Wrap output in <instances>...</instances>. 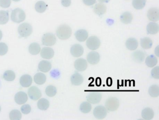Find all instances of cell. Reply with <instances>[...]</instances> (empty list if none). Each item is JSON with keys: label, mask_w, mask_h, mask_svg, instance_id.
I'll list each match as a JSON object with an SVG mask.
<instances>
[{"label": "cell", "mask_w": 159, "mask_h": 120, "mask_svg": "<svg viewBox=\"0 0 159 120\" xmlns=\"http://www.w3.org/2000/svg\"><path fill=\"white\" fill-rule=\"evenodd\" d=\"M72 30L71 28L68 25H61L57 30V36L60 39H68L70 38Z\"/></svg>", "instance_id": "obj_1"}, {"label": "cell", "mask_w": 159, "mask_h": 120, "mask_svg": "<svg viewBox=\"0 0 159 120\" xmlns=\"http://www.w3.org/2000/svg\"><path fill=\"white\" fill-rule=\"evenodd\" d=\"M26 15L24 11L19 8L14 9L12 12L11 19L13 22L16 23H20L25 21Z\"/></svg>", "instance_id": "obj_2"}, {"label": "cell", "mask_w": 159, "mask_h": 120, "mask_svg": "<svg viewBox=\"0 0 159 120\" xmlns=\"http://www.w3.org/2000/svg\"><path fill=\"white\" fill-rule=\"evenodd\" d=\"M33 29L30 24L25 23L21 24L18 27V32L22 38H27L32 34Z\"/></svg>", "instance_id": "obj_3"}, {"label": "cell", "mask_w": 159, "mask_h": 120, "mask_svg": "<svg viewBox=\"0 0 159 120\" xmlns=\"http://www.w3.org/2000/svg\"><path fill=\"white\" fill-rule=\"evenodd\" d=\"M106 108L109 111H115L120 106L119 99L115 97H110L107 99L105 104Z\"/></svg>", "instance_id": "obj_4"}, {"label": "cell", "mask_w": 159, "mask_h": 120, "mask_svg": "<svg viewBox=\"0 0 159 120\" xmlns=\"http://www.w3.org/2000/svg\"><path fill=\"white\" fill-rule=\"evenodd\" d=\"M100 41L99 39L96 36H91L88 38L86 41L87 47L90 50L94 51L97 50L100 46Z\"/></svg>", "instance_id": "obj_5"}, {"label": "cell", "mask_w": 159, "mask_h": 120, "mask_svg": "<svg viewBox=\"0 0 159 120\" xmlns=\"http://www.w3.org/2000/svg\"><path fill=\"white\" fill-rule=\"evenodd\" d=\"M42 41L43 45L52 46L55 44L57 39L56 36L52 33H47L43 36Z\"/></svg>", "instance_id": "obj_6"}, {"label": "cell", "mask_w": 159, "mask_h": 120, "mask_svg": "<svg viewBox=\"0 0 159 120\" xmlns=\"http://www.w3.org/2000/svg\"><path fill=\"white\" fill-rule=\"evenodd\" d=\"M107 112L105 107L98 106L96 107L93 110V115L98 120L104 119L107 115Z\"/></svg>", "instance_id": "obj_7"}, {"label": "cell", "mask_w": 159, "mask_h": 120, "mask_svg": "<svg viewBox=\"0 0 159 120\" xmlns=\"http://www.w3.org/2000/svg\"><path fill=\"white\" fill-rule=\"evenodd\" d=\"M102 95L98 92H93L90 93L87 97V100L89 103L93 104H97L101 101Z\"/></svg>", "instance_id": "obj_8"}, {"label": "cell", "mask_w": 159, "mask_h": 120, "mask_svg": "<svg viewBox=\"0 0 159 120\" xmlns=\"http://www.w3.org/2000/svg\"><path fill=\"white\" fill-rule=\"evenodd\" d=\"M28 95L30 98L33 100H37L42 96L40 90L35 86H31L29 89Z\"/></svg>", "instance_id": "obj_9"}, {"label": "cell", "mask_w": 159, "mask_h": 120, "mask_svg": "<svg viewBox=\"0 0 159 120\" xmlns=\"http://www.w3.org/2000/svg\"><path fill=\"white\" fill-rule=\"evenodd\" d=\"M88 67L87 61L83 58L77 59L74 63V67L79 72L84 71Z\"/></svg>", "instance_id": "obj_10"}, {"label": "cell", "mask_w": 159, "mask_h": 120, "mask_svg": "<svg viewBox=\"0 0 159 120\" xmlns=\"http://www.w3.org/2000/svg\"><path fill=\"white\" fill-rule=\"evenodd\" d=\"M100 57L97 52H91L87 56V60L88 63L91 65H96L100 61Z\"/></svg>", "instance_id": "obj_11"}, {"label": "cell", "mask_w": 159, "mask_h": 120, "mask_svg": "<svg viewBox=\"0 0 159 120\" xmlns=\"http://www.w3.org/2000/svg\"><path fill=\"white\" fill-rule=\"evenodd\" d=\"M83 53L84 48L80 44H74L70 48V53L74 57H80L83 54Z\"/></svg>", "instance_id": "obj_12"}, {"label": "cell", "mask_w": 159, "mask_h": 120, "mask_svg": "<svg viewBox=\"0 0 159 120\" xmlns=\"http://www.w3.org/2000/svg\"><path fill=\"white\" fill-rule=\"evenodd\" d=\"M147 16L150 21L157 22L159 19V10L156 8H150L147 13Z\"/></svg>", "instance_id": "obj_13"}, {"label": "cell", "mask_w": 159, "mask_h": 120, "mask_svg": "<svg viewBox=\"0 0 159 120\" xmlns=\"http://www.w3.org/2000/svg\"><path fill=\"white\" fill-rule=\"evenodd\" d=\"M146 57V54L143 51H135L132 54V57L133 60L136 63H141L144 61Z\"/></svg>", "instance_id": "obj_14"}, {"label": "cell", "mask_w": 159, "mask_h": 120, "mask_svg": "<svg viewBox=\"0 0 159 120\" xmlns=\"http://www.w3.org/2000/svg\"><path fill=\"white\" fill-rule=\"evenodd\" d=\"M41 56L44 59H50L54 55V50L50 47H43L41 52Z\"/></svg>", "instance_id": "obj_15"}, {"label": "cell", "mask_w": 159, "mask_h": 120, "mask_svg": "<svg viewBox=\"0 0 159 120\" xmlns=\"http://www.w3.org/2000/svg\"><path fill=\"white\" fill-rule=\"evenodd\" d=\"M15 100L19 105L25 104L28 100L27 95L25 92H18L15 96Z\"/></svg>", "instance_id": "obj_16"}, {"label": "cell", "mask_w": 159, "mask_h": 120, "mask_svg": "<svg viewBox=\"0 0 159 120\" xmlns=\"http://www.w3.org/2000/svg\"><path fill=\"white\" fill-rule=\"evenodd\" d=\"M76 39L80 42L85 41L88 37V33L86 30L84 29L79 30L75 34Z\"/></svg>", "instance_id": "obj_17"}, {"label": "cell", "mask_w": 159, "mask_h": 120, "mask_svg": "<svg viewBox=\"0 0 159 120\" xmlns=\"http://www.w3.org/2000/svg\"><path fill=\"white\" fill-rule=\"evenodd\" d=\"M32 83V77L28 74L23 75L20 78V83L23 87H28Z\"/></svg>", "instance_id": "obj_18"}, {"label": "cell", "mask_w": 159, "mask_h": 120, "mask_svg": "<svg viewBox=\"0 0 159 120\" xmlns=\"http://www.w3.org/2000/svg\"><path fill=\"white\" fill-rule=\"evenodd\" d=\"M159 25L154 22H151L148 24L147 27V31L148 34L155 35L159 32Z\"/></svg>", "instance_id": "obj_19"}, {"label": "cell", "mask_w": 159, "mask_h": 120, "mask_svg": "<svg viewBox=\"0 0 159 120\" xmlns=\"http://www.w3.org/2000/svg\"><path fill=\"white\" fill-rule=\"evenodd\" d=\"M125 46L128 50L134 51L137 48L138 46V42L134 38H129L125 42Z\"/></svg>", "instance_id": "obj_20"}, {"label": "cell", "mask_w": 159, "mask_h": 120, "mask_svg": "<svg viewBox=\"0 0 159 120\" xmlns=\"http://www.w3.org/2000/svg\"><path fill=\"white\" fill-rule=\"evenodd\" d=\"M70 81L73 85H80L83 82V77L81 74L76 72L72 75L70 78Z\"/></svg>", "instance_id": "obj_21"}, {"label": "cell", "mask_w": 159, "mask_h": 120, "mask_svg": "<svg viewBox=\"0 0 159 120\" xmlns=\"http://www.w3.org/2000/svg\"><path fill=\"white\" fill-rule=\"evenodd\" d=\"M52 64L49 61L43 60L39 63V69L43 72H47L52 68Z\"/></svg>", "instance_id": "obj_22"}, {"label": "cell", "mask_w": 159, "mask_h": 120, "mask_svg": "<svg viewBox=\"0 0 159 120\" xmlns=\"http://www.w3.org/2000/svg\"><path fill=\"white\" fill-rule=\"evenodd\" d=\"M107 7L103 3H98L94 7L93 11L98 16H102L107 12Z\"/></svg>", "instance_id": "obj_23"}, {"label": "cell", "mask_w": 159, "mask_h": 120, "mask_svg": "<svg viewBox=\"0 0 159 120\" xmlns=\"http://www.w3.org/2000/svg\"><path fill=\"white\" fill-rule=\"evenodd\" d=\"M141 116L143 119L146 120H150L154 116V112L152 109L150 108H144L141 112Z\"/></svg>", "instance_id": "obj_24"}, {"label": "cell", "mask_w": 159, "mask_h": 120, "mask_svg": "<svg viewBox=\"0 0 159 120\" xmlns=\"http://www.w3.org/2000/svg\"><path fill=\"white\" fill-rule=\"evenodd\" d=\"M133 19V15L129 12L124 13L120 16V20L122 23L127 25L130 24Z\"/></svg>", "instance_id": "obj_25"}, {"label": "cell", "mask_w": 159, "mask_h": 120, "mask_svg": "<svg viewBox=\"0 0 159 120\" xmlns=\"http://www.w3.org/2000/svg\"><path fill=\"white\" fill-rule=\"evenodd\" d=\"M158 59L155 56L151 55L147 57L145 61L146 65L149 67H153L157 65Z\"/></svg>", "instance_id": "obj_26"}, {"label": "cell", "mask_w": 159, "mask_h": 120, "mask_svg": "<svg viewBox=\"0 0 159 120\" xmlns=\"http://www.w3.org/2000/svg\"><path fill=\"white\" fill-rule=\"evenodd\" d=\"M34 81L37 84L41 85L45 83L46 81V77L43 73L39 72L34 76Z\"/></svg>", "instance_id": "obj_27"}, {"label": "cell", "mask_w": 159, "mask_h": 120, "mask_svg": "<svg viewBox=\"0 0 159 120\" xmlns=\"http://www.w3.org/2000/svg\"><path fill=\"white\" fill-rule=\"evenodd\" d=\"M140 45L144 49H150L152 45V41L151 39L148 37L141 39H140Z\"/></svg>", "instance_id": "obj_28"}, {"label": "cell", "mask_w": 159, "mask_h": 120, "mask_svg": "<svg viewBox=\"0 0 159 120\" xmlns=\"http://www.w3.org/2000/svg\"><path fill=\"white\" fill-rule=\"evenodd\" d=\"M40 46L37 43H33L30 44L29 47L30 53L33 55H38L40 52Z\"/></svg>", "instance_id": "obj_29"}, {"label": "cell", "mask_w": 159, "mask_h": 120, "mask_svg": "<svg viewBox=\"0 0 159 120\" xmlns=\"http://www.w3.org/2000/svg\"><path fill=\"white\" fill-rule=\"evenodd\" d=\"M50 106V102L46 99H39L38 102V107L41 110H46Z\"/></svg>", "instance_id": "obj_30"}, {"label": "cell", "mask_w": 159, "mask_h": 120, "mask_svg": "<svg viewBox=\"0 0 159 120\" xmlns=\"http://www.w3.org/2000/svg\"><path fill=\"white\" fill-rule=\"evenodd\" d=\"M48 5L43 1H39L35 4V10L38 12H44L47 9Z\"/></svg>", "instance_id": "obj_31"}, {"label": "cell", "mask_w": 159, "mask_h": 120, "mask_svg": "<svg viewBox=\"0 0 159 120\" xmlns=\"http://www.w3.org/2000/svg\"><path fill=\"white\" fill-rule=\"evenodd\" d=\"M9 20V14L8 11H0V25H5Z\"/></svg>", "instance_id": "obj_32"}, {"label": "cell", "mask_w": 159, "mask_h": 120, "mask_svg": "<svg viewBox=\"0 0 159 120\" xmlns=\"http://www.w3.org/2000/svg\"><path fill=\"white\" fill-rule=\"evenodd\" d=\"M146 0H133L132 4L135 9L142 10L146 5Z\"/></svg>", "instance_id": "obj_33"}, {"label": "cell", "mask_w": 159, "mask_h": 120, "mask_svg": "<svg viewBox=\"0 0 159 120\" xmlns=\"http://www.w3.org/2000/svg\"><path fill=\"white\" fill-rule=\"evenodd\" d=\"M148 93L151 96L156 98L159 95V88L158 85H153L149 88Z\"/></svg>", "instance_id": "obj_34"}, {"label": "cell", "mask_w": 159, "mask_h": 120, "mask_svg": "<svg viewBox=\"0 0 159 120\" xmlns=\"http://www.w3.org/2000/svg\"><path fill=\"white\" fill-rule=\"evenodd\" d=\"M3 79L7 81H12L16 78V74L11 70L6 71L3 74Z\"/></svg>", "instance_id": "obj_35"}, {"label": "cell", "mask_w": 159, "mask_h": 120, "mask_svg": "<svg viewBox=\"0 0 159 120\" xmlns=\"http://www.w3.org/2000/svg\"><path fill=\"white\" fill-rule=\"evenodd\" d=\"M92 107L89 102H84L80 106V110L84 113L90 112L92 110Z\"/></svg>", "instance_id": "obj_36"}, {"label": "cell", "mask_w": 159, "mask_h": 120, "mask_svg": "<svg viewBox=\"0 0 159 120\" xmlns=\"http://www.w3.org/2000/svg\"><path fill=\"white\" fill-rule=\"evenodd\" d=\"M9 115L11 120H20L22 118V114L18 110H13L10 112Z\"/></svg>", "instance_id": "obj_37"}, {"label": "cell", "mask_w": 159, "mask_h": 120, "mask_svg": "<svg viewBox=\"0 0 159 120\" xmlns=\"http://www.w3.org/2000/svg\"><path fill=\"white\" fill-rule=\"evenodd\" d=\"M57 93L56 87L54 85H50L47 86L45 89L46 95L50 97L54 96Z\"/></svg>", "instance_id": "obj_38"}, {"label": "cell", "mask_w": 159, "mask_h": 120, "mask_svg": "<svg viewBox=\"0 0 159 120\" xmlns=\"http://www.w3.org/2000/svg\"><path fill=\"white\" fill-rule=\"evenodd\" d=\"M8 47L7 44L3 43H0V56H3L7 53Z\"/></svg>", "instance_id": "obj_39"}, {"label": "cell", "mask_w": 159, "mask_h": 120, "mask_svg": "<svg viewBox=\"0 0 159 120\" xmlns=\"http://www.w3.org/2000/svg\"><path fill=\"white\" fill-rule=\"evenodd\" d=\"M21 110L24 114H28L31 112V107L29 104H25L21 107Z\"/></svg>", "instance_id": "obj_40"}, {"label": "cell", "mask_w": 159, "mask_h": 120, "mask_svg": "<svg viewBox=\"0 0 159 120\" xmlns=\"http://www.w3.org/2000/svg\"><path fill=\"white\" fill-rule=\"evenodd\" d=\"M151 75L154 79H159V66L155 67L152 70Z\"/></svg>", "instance_id": "obj_41"}, {"label": "cell", "mask_w": 159, "mask_h": 120, "mask_svg": "<svg viewBox=\"0 0 159 120\" xmlns=\"http://www.w3.org/2000/svg\"><path fill=\"white\" fill-rule=\"evenodd\" d=\"M11 0H0V6L2 8H9L11 6Z\"/></svg>", "instance_id": "obj_42"}, {"label": "cell", "mask_w": 159, "mask_h": 120, "mask_svg": "<svg viewBox=\"0 0 159 120\" xmlns=\"http://www.w3.org/2000/svg\"><path fill=\"white\" fill-rule=\"evenodd\" d=\"M84 3L87 6H92L96 2V0H83Z\"/></svg>", "instance_id": "obj_43"}, {"label": "cell", "mask_w": 159, "mask_h": 120, "mask_svg": "<svg viewBox=\"0 0 159 120\" xmlns=\"http://www.w3.org/2000/svg\"><path fill=\"white\" fill-rule=\"evenodd\" d=\"M61 3L64 7H69L71 4V0H61Z\"/></svg>", "instance_id": "obj_44"}, {"label": "cell", "mask_w": 159, "mask_h": 120, "mask_svg": "<svg viewBox=\"0 0 159 120\" xmlns=\"http://www.w3.org/2000/svg\"><path fill=\"white\" fill-rule=\"evenodd\" d=\"M154 53L157 56V57H159V46H157V47H156V48L155 49V50H154Z\"/></svg>", "instance_id": "obj_45"}, {"label": "cell", "mask_w": 159, "mask_h": 120, "mask_svg": "<svg viewBox=\"0 0 159 120\" xmlns=\"http://www.w3.org/2000/svg\"><path fill=\"white\" fill-rule=\"evenodd\" d=\"M98 1L100 2H105V3H108L109 2L110 0H98Z\"/></svg>", "instance_id": "obj_46"}, {"label": "cell", "mask_w": 159, "mask_h": 120, "mask_svg": "<svg viewBox=\"0 0 159 120\" xmlns=\"http://www.w3.org/2000/svg\"><path fill=\"white\" fill-rule=\"evenodd\" d=\"M2 32L1 30H0V41L2 39Z\"/></svg>", "instance_id": "obj_47"}, {"label": "cell", "mask_w": 159, "mask_h": 120, "mask_svg": "<svg viewBox=\"0 0 159 120\" xmlns=\"http://www.w3.org/2000/svg\"><path fill=\"white\" fill-rule=\"evenodd\" d=\"M12 1H13L14 2H17L20 1L21 0H12Z\"/></svg>", "instance_id": "obj_48"}, {"label": "cell", "mask_w": 159, "mask_h": 120, "mask_svg": "<svg viewBox=\"0 0 159 120\" xmlns=\"http://www.w3.org/2000/svg\"><path fill=\"white\" fill-rule=\"evenodd\" d=\"M1 107H0V112H1Z\"/></svg>", "instance_id": "obj_49"}]
</instances>
